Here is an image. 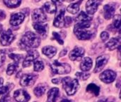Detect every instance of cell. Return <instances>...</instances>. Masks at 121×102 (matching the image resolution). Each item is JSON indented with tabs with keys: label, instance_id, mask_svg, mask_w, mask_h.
<instances>
[{
	"label": "cell",
	"instance_id": "6da1fadb",
	"mask_svg": "<svg viewBox=\"0 0 121 102\" xmlns=\"http://www.w3.org/2000/svg\"><path fill=\"white\" fill-rule=\"evenodd\" d=\"M21 43L23 45L31 48H38L40 43V40L39 37L33 32L28 31L21 38Z\"/></svg>",
	"mask_w": 121,
	"mask_h": 102
},
{
	"label": "cell",
	"instance_id": "7a4b0ae2",
	"mask_svg": "<svg viewBox=\"0 0 121 102\" xmlns=\"http://www.w3.org/2000/svg\"><path fill=\"white\" fill-rule=\"evenodd\" d=\"M62 82L63 88L69 96L74 95L79 89V82L76 79L67 77L62 80Z\"/></svg>",
	"mask_w": 121,
	"mask_h": 102
},
{
	"label": "cell",
	"instance_id": "3957f363",
	"mask_svg": "<svg viewBox=\"0 0 121 102\" xmlns=\"http://www.w3.org/2000/svg\"><path fill=\"white\" fill-rule=\"evenodd\" d=\"M51 70L55 75H65L71 72V67L67 63H61L55 60L51 65Z\"/></svg>",
	"mask_w": 121,
	"mask_h": 102
},
{
	"label": "cell",
	"instance_id": "277c9868",
	"mask_svg": "<svg viewBox=\"0 0 121 102\" xmlns=\"http://www.w3.org/2000/svg\"><path fill=\"white\" fill-rule=\"evenodd\" d=\"M39 57V53L38 51L34 50H30L28 51V53L23 60V67H29L33 62H34Z\"/></svg>",
	"mask_w": 121,
	"mask_h": 102
},
{
	"label": "cell",
	"instance_id": "5b68a950",
	"mask_svg": "<svg viewBox=\"0 0 121 102\" xmlns=\"http://www.w3.org/2000/svg\"><path fill=\"white\" fill-rule=\"evenodd\" d=\"M14 38H15V36L13 34L12 31L10 29H9L1 34V38H0V42L2 45L8 46L13 41Z\"/></svg>",
	"mask_w": 121,
	"mask_h": 102
},
{
	"label": "cell",
	"instance_id": "8992f818",
	"mask_svg": "<svg viewBox=\"0 0 121 102\" xmlns=\"http://www.w3.org/2000/svg\"><path fill=\"white\" fill-rule=\"evenodd\" d=\"M38 78V75H33V74H26L24 75L21 81L20 84L23 87H30L34 84V83L36 81V79Z\"/></svg>",
	"mask_w": 121,
	"mask_h": 102
},
{
	"label": "cell",
	"instance_id": "52a82bcc",
	"mask_svg": "<svg viewBox=\"0 0 121 102\" xmlns=\"http://www.w3.org/2000/svg\"><path fill=\"white\" fill-rule=\"evenodd\" d=\"M99 77H100V80L103 82L108 84V83L113 82L116 80V74L113 71L108 70L104 71L102 74H101Z\"/></svg>",
	"mask_w": 121,
	"mask_h": 102
},
{
	"label": "cell",
	"instance_id": "ba28073f",
	"mask_svg": "<svg viewBox=\"0 0 121 102\" xmlns=\"http://www.w3.org/2000/svg\"><path fill=\"white\" fill-rule=\"evenodd\" d=\"M13 98L17 102H28L30 100V97L26 91L23 89H18L15 91L13 93Z\"/></svg>",
	"mask_w": 121,
	"mask_h": 102
},
{
	"label": "cell",
	"instance_id": "9c48e42d",
	"mask_svg": "<svg viewBox=\"0 0 121 102\" xmlns=\"http://www.w3.org/2000/svg\"><path fill=\"white\" fill-rule=\"evenodd\" d=\"M108 59H109V56L107 55L99 56L96 59V67H95V69H94V73H96V72H99L101 71L102 69L107 64V62L108 61Z\"/></svg>",
	"mask_w": 121,
	"mask_h": 102
},
{
	"label": "cell",
	"instance_id": "30bf717a",
	"mask_svg": "<svg viewBox=\"0 0 121 102\" xmlns=\"http://www.w3.org/2000/svg\"><path fill=\"white\" fill-rule=\"evenodd\" d=\"M84 49L81 47H76L69 53V59L72 61L81 60L84 55Z\"/></svg>",
	"mask_w": 121,
	"mask_h": 102
},
{
	"label": "cell",
	"instance_id": "8fae6325",
	"mask_svg": "<svg viewBox=\"0 0 121 102\" xmlns=\"http://www.w3.org/2000/svg\"><path fill=\"white\" fill-rule=\"evenodd\" d=\"M32 17L33 20L36 23H43L47 21L46 15L45 14L42 9H35L33 13Z\"/></svg>",
	"mask_w": 121,
	"mask_h": 102
},
{
	"label": "cell",
	"instance_id": "7c38bea8",
	"mask_svg": "<svg viewBox=\"0 0 121 102\" xmlns=\"http://www.w3.org/2000/svg\"><path fill=\"white\" fill-rule=\"evenodd\" d=\"M101 3L100 0H88L86 4V9L88 13L94 14L97 11Z\"/></svg>",
	"mask_w": 121,
	"mask_h": 102
},
{
	"label": "cell",
	"instance_id": "4fadbf2b",
	"mask_svg": "<svg viewBox=\"0 0 121 102\" xmlns=\"http://www.w3.org/2000/svg\"><path fill=\"white\" fill-rule=\"evenodd\" d=\"M25 18V15L23 13H16L11 16L10 19V24L13 26L21 24Z\"/></svg>",
	"mask_w": 121,
	"mask_h": 102
},
{
	"label": "cell",
	"instance_id": "5bb4252c",
	"mask_svg": "<svg viewBox=\"0 0 121 102\" xmlns=\"http://www.w3.org/2000/svg\"><path fill=\"white\" fill-rule=\"evenodd\" d=\"M65 10H61L59 14L55 18L53 25L57 28H63L65 26Z\"/></svg>",
	"mask_w": 121,
	"mask_h": 102
},
{
	"label": "cell",
	"instance_id": "9a60e30c",
	"mask_svg": "<svg viewBox=\"0 0 121 102\" xmlns=\"http://www.w3.org/2000/svg\"><path fill=\"white\" fill-rule=\"evenodd\" d=\"M77 38L79 40H89L91 37V33L89 31L84 30H74Z\"/></svg>",
	"mask_w": 121,
	"mask_h": 102
},
{
	"label": "cell",
	"instance_id": "2e32d148",
	"mask_svg": "<svg viewBox=\"0 0 121 102\" xmlns=\"http://www.w3.org/2000/svg\"><path fill=\"white\" fill-rule=\"evenodd\" d=\"M59 89L57 87L52 88L50 91L48 92V98L47 102H55L57 101L58 97H59Z\"/></svg>",
	"mask_w": 121,
	"mask_h": 102
},
{
	"label": "cell",
	"instance_id": "e0dca14e",
	"mask_svg": "<svg viewBox=\"0 0 121 102\" xmlns=\"http://www.w3.org/2000/svg\"><path fill=\"white\" fill-rule=\"evenodd\" d=\"M34 29L42 36H45L48 33V25L43 23H35L33 24Z\"/></svg>",
	"mask_w": 121,
	"mask_h": 102
},
{
	"label": "cell",
	"instance_id": "ac0fdd59",
	"mask_svg": "<svg viewBox=\"0 0 121 102\" xmlns=\"http://www.w3.org/2000/svg\"><path fill=\"white\" fill-rule=\"evenodd\" d=\"M92 67V60L90 58H84L81 62L80 68L84 72H87L91 70Z\"/></svg>",
	"mask_w": 121,
	"mask_h": 102
},
{
	"label": "cell",
	"instance_id": "d6986e66",
	"mask_svg": "<svg viewBox=\"0 0 121 102\" xmlns=\"http://www.w3.org/2000/svg\"><path fill=\"white\" fill-rule=\"evenodd\" d=\"M104 17L106 19H110L113 17V14H114V11H115V7L109 5V4H106L104 6Z\"/></svg>",
	"mask_w": 121,
	"mask_h": 102
},
{
	"label": "cell",
	"instance_id": "ffe728a7",
	"mask_svg": "<svg viewBox=\"0 0 121 102\" xmlns=\"http://www.w3.org/2000/svg\"><path fill=\"white\" fill-rule=\"evenodd\" d=\"M43 53L49 58H52L56 55L57 49L53 46H45L43 48Z\"/></svg>",
	"mask_w": 121,
	"mask_h": 102
},
{
	"label": "cell",
	"instance_id": "44dd1931",
	"mask_svg": "<svg viewBox=\"0 0 121 102\" xmlns=\"http://www.w3.org/2000/svg\"><path fill=\"white\" fill-rule=\"evenodd\" d=\"M120 43H121L120 38H113L106 43V47L109 50H113L114 49H116L117 47H118L120 45Z\"/></svg>",
	"mask_w": 121,
	"mask_h": 102
},
{
	"label": "cell",
	"instance_id": "7402d4cb",
	"mask_svg": "<svg viewBox=\"0 0 121 102\" xmlns=\"http://www.w3.org/2000/svg\"><path fill=\"white\" fill-rule=\"evenodd\" d=\"M44 8L46 11V12L49 13H53L56 12L57 7L54 2L52 1H48L44 4Z\"/></svg>",
	"mask_w": 121,
	"mask_h": 102
},
{
	"label": "cell",
	"instance_id": "603a6c76",
	"mask_svg": "<svg viewBox=\"0 0 121 102\" xmlns=\"http://www.w3.org/2000/svg\"><path fill=\"white\" fill-rule=\"evenodd\" d=\"M86 91L94 94L96 97H98L100 92V88L94 84H90L86 87Z\"/></svg>",
	"mask_w": 121,
	"mask_h": 102
},
{
	"label": "cell",
	"instance_id": "cb8c5ba5",
	"mask_svg": "<svg viewBox=\"0 0 121 102\" xmlns=\"http://www.w3.org/2000/svg\"><path fill=\"white\" fill-rule=\"evenodd\" d=\"M45 91H46V87L42 84H39L34 89V94L36 97H40L45 94Z\"/></svg>",
	"mask_w": 121,
	"mask_h": 102
},
{
	"label": "cell",
	"instance_id": "d4e9b609",
	"mask_svg": "<svg viewBox=\"0 0 121 102\" xmlns=\"http://www.w3.org/2000/svg\"><path fill=\"white\" fill-rule=\"evenodd\" d=\"M91 26V21L77 22L74 26V30H84L89 28Z\"/></svg>",
	"mask_w": 121,
	"mask_h": 102
},
{
	"label": "cell",
	"instance_id": "484cf974",
	"mask_svg": "<svg viewBox=\"0 0 121 102\" xmlns=\"http://www.w3.org/2000/svg\"><path fill=\"white\" fill-rule=\"evenodd\" d=\"M80 2V1H79ZM79 2L77 3H74V4H70L68 7H67V11H69V13H72V14H75L77 13L79 10Z\"/></svg>",
	"mask_w": 121,
	"mask_h": 102
},
{
	"label": "cell",
	"instance_id": "4316f807",
	"mask_svg": "<svg viewBox=\"0 0 121 102\" xmlns=\"http://www.w3.org/2000/svg\"><path fill=\"white\" fill-rule=\"evenodd\" d=\"M4 4L10 8L17 7L20 5L21 0H4Z\"/></svg>",
	"mask_w": 121,
	"mask_h": 102
},
{
	"label": "cell",
	"instance_id": "83f0119b",
	"mask_svg": "<svg viewBox=\"0 0 121 102\" xmlns=\"http://www.w3.org/2000/svg\"><path fill=\"white\" fill-rule=\"evenodd\" d=\"M92 18L89 16L86 13H85L84 11H82L79 15L78 16L77 18V22H83V21H91Z\"/></svg>",
	"mask_w": 121,
	"mask_h": 102
},
{
	"label": "cell",
	"instance_id": "f1b7e54d",
	"mask_svg": "<svg viewBox=\"0 0 121 102\" xmlns=\"http://www.w3.org/2000/svg\"><path fill=\"white\" fill-rule=\"evenodd\" d=\"M18 67V65L13 63V64H9L8 65V67H7V70H6V73L7 75H11L12 74H13L15 72V71L16 70Z\"/></svg>",
	"mask_w": 121,
	"mask_h": 102
},
{
	"label": "cell",
	"instance_id": "f546056e",
	"mask_svg": "<svg viewBox=\"0 0 121 102\" xmlns=\"http://www.w3.org/2000/svg\"><path fill=\"white\" fill-rule=\"evenodd\" d=\"M44 69V64L41 61H34V70L35 72H40Z\"/></svg>",
	"mask_w": 121,
	"mask_h": 102
},
{
	"label": "cell",
	"instance_id": "4dcf8cb0",
	"mask_svg": "<svg viewBox=\"0 0 121 102\" xmlns=\"http://www.w3.org/2000/svg\"><path fill=\"white\" fill-rule=\"evenodd\" d=\"M9 57L15 62V64H16V65H18L21 62V59L23 58V55H16V54H13V53L10 54Z\"/></svg>",
	"mask_w": 121,
	"mask_h": 102
},
{
	"label": "cell",
	"instance_id": "1f68e13d",
	"mask_svg": "<svg viewBox=\"0 0 121 102\" xmlns=\"http://www.w3.org/2000/svg\"><path fill=\"white\" fill-rule=\"evenodd\" d=\"M76 77L81 80H86L89 77H90V74H88V73H84V72H77L76 75Z\"/></svg>",
	"mask_w": 121,
	"mask_h": 102
},
{
	"label": "cell",
	"instance_id": "d6a6232c",
	"mask_svg": "<svg viewBox=\"0 0 121 102\" xmlns=\"http://www.w3.org/2000/svg\"><path fill=\"white\" fill-rule=\"evenodd\" d=\"M113 24H114V27L116 28H117V29L120 28V26H121V16H120V15H116V16H114Z\"/></svg>",
	"mask_w": 121,
	"mask_h": 102
},
{
	"label": "cell",
	"instance_id": "836d02e7",
	"mask_svg": "<svg viewBox=\"0 0 121 102\" xmlns=\"http://www.w3.org/2000/svg\"><path fill=\"white\" fill-rule=\"evenodd\" d=\"M52 35H53L54 38H55V39H56V40H57V41L60 44H61V45H62V44H63V40H62V38H60V35H59V33L54 32V33H52Z\"/></svg>",
	"mask_w": 121,
	"mask_h": 102
},
{
	"label": "cell",
	"instance_id": "e575fe53",
	"mask_svg": "<svg viewBox=\"0 0 121 102\" xmlns=\"http://www.w3.org/2000/svg\"><path fill=\"white\" fill-rule=\"evenodd\" d=\"M101 38L103 41H106L109 38V34L106 31H104L101 34Z\"/></svg>",
	"mask_w": 121,
	"mask_h": 102
},
{
	"label": "cell",
	"instance_id": "d590c367",
	"mask_svg": "<svg viewBox=\"0 0 121 102\" xmlns=\"http://www.w3.org/2000/svg\"><path fill=\"white\" fill-rule=\"evenodd\" d=\"M5 61V54L2 50H0V67L2 66Z\"/></svg>",
	"mask_w": 121,
	"mask_h": 102
},
{
	"label": "cell",
	"instance_id": "8d00e7d4",
	"mask_svg": "<svg viewBox=\"0 0 121 102\" xmlns=\"http://www.w3.org/2000/svg\"><path fill=\"white\" fill-rule=\"evenodd\" d=\"M9 92V87L8 86H5V87H0V96L2 94H5L6 93H8Z\"/></svg>",
	"mask_w": 121,
	"mask_h": 102
},
{
	"label": "cell",
	"instance_id": "74e56055",
	"mask_svg": "<svg viewBox=\"0 0 121 102\" xmlns=\"http://www.w3.org/2000/svg\"><path fill=\"white\" fill-rule=\"evenodd\" d=\"M72 24V18L69 16L65 18V26L68 27Z\"/></svg>",
	"mask_w": 121,
	"mask_h": 102
},
{
	"label": "cell",
	"instance_id": "f35d334b",
	"mask_svg": "<svg viewBox=\"0 0 121 102\" xmlns=\"http://www.w3.org/2000/svg\"><path fill=\"white\" fill-rule=\"evenodd\" d=\"M0 102H12V101L11 99V97L9 95H5L1 99Z\"/></svg>",
	"mask_w": 121,
	"mask_h": 102
},
{
	"label": "cell",
	"instance_id": "ab89813d",
	"mask_svg": "<svg viewBox=\"0 0 121 102\" xmlns=\"http://www.w3.org/2000/svg\"><path fill=\"white\" fill-rule=\"evenodd\" d=\"M5 17H6V14H5L4 11L0 10V21H1V20L4 19V18H5Z\"/></svg>",
	"mask_w": 121,
	"mask_h": 102
},
{
	"label": "cell",
	"instance_id": "60d3db41",
	"mask_svg": "<svg viewBox=\"0 0 121 102\" xmlns=\"http://www.w3.org/2000/svg\"><path fill=\"white\" fill-rule=\"evenodd\" d=\"M52 83H55V84H59L60 82V80H58V79H54L52 80Z\"/></svg>",
	"mask_w": 121,
	"mask_h": 102
},
{
	"label": "cell",
	"instance_id": "b9f144b4",
	"mask_svg": "<svg viewBox=\"0 0 121 102\" xmlns=\"http://www.w3.org/2000/svg\"><path fill=\"white\" fill-rule=\"evenodd\" d=\"M52 2H56V3H61V2H63L65 0H52Z\"/></svg>",
	"mask_w": 121,
	"mask_h": 102
},
{
	"label": "cell",
	"instance_id": "7bdbcfd3",
	"mask_svg": "<svg viewBox=\"0 0 121 102\" xmlns=\"http://www.w3.org/2000/svg\"><path fill=\"white\" fill-rule=\"evenodd\" d=\"M3 83H4V80H3L2 78H0V87H2Z\"/></svg>",
	"mask_w": 121,
	"mask_h": 102
},
{
	"label": "cell",
	"instance_id": "ee69618b",
	"mask_svg": "<svg viewBox=\"0 0 121 102\" xmlns=\"http://www.w3.org/2000/svg\"><path fill=\"white\" fill-rule=\"evenodd\" d=\"M60 102H72V101L71 100H68V99H63Z\"/></svg>",
	"mask_w": 121,
	"mask_h": 102
},
{
	"label": "cell",
	"instance_id": "f6af8a7d",
	"mask_svg": "<svg viewBox=\"0 0 121 102\" xmlns=\"http://www.w3.org/2000/svg\"><path fill=\"white\" fill-rule=\"evenodd\" d=\"M2 31H3V26H2V25H1V24H0V34L1 33Z\"/></svg>",
	"mask_w": 121,
	"mask_h": 102
},
{
	"label": "cell",
	"instance_id": "bcb514c9",
	"mask_svg": "<svg viewBox=\"0 0 121 102\" xmlns=\"http://www.w3.org/2000/svg\"><path fill=\"white\" fill-rule=\"evenodd\" d=\"M68 1H74V0H67Z\"/></svg>",
	"mask_w": 121,
	"mask_h": 102
},
{
	"label": "cell",
	"instance_id": "7dc6e473",
	"mask_svg": "<svg viewBox=\"0 0 121 102\" xmlns=\"http://www.w3.org/2000/svg\"><path fill=\"white\" fill-rule=\"evenodd\" d=\"M36 1H40V0H35Z\"/></svg>",
	"mask_w": 121,
	"mask_h": 102
},
{
	"label": "cell",
	"instance_id": "c3c4849f",
	"mask_svg": "<svg viewBox=\"0 0 121 102\" xmlns=\"http://www.w3.org/2000/svg\"></svg>",
	"mask_w": 121,
	"mask_h": 102
}]
</instances>
